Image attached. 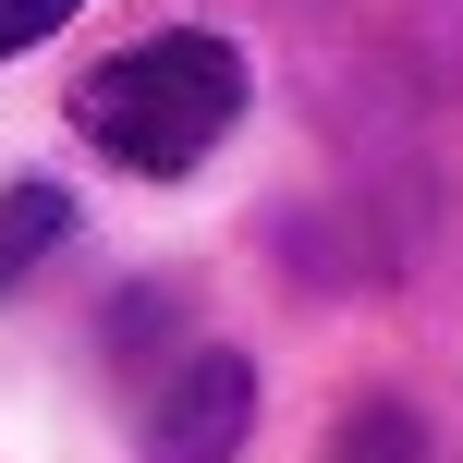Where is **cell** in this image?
Instances as JSON below:
<instances>
[{
    "label": "cell",
    "instance_id": "3957f363",
    "mask_svg": "<svg viewBox=\"0 0 463 463\" xmlns=\"http://www.w3.org/2000/svg\"><path fill=\"white\" fill-rule=\"evenodd\" d=\"M61 232H73V195L61 184H13V195H0V293L37 280V256L61 244Z\"/></svg>",
    "mask_w": 463,
    "mask_h": 463
},
{
    "label": "cell",
    "instance_id": "5b68a950",
    "mask_svg": "<svg viewBox=\"0 0 463 463\" xmlns=\"http://www.w3.org/2000/svg\"><path fill=\"white\" fill-rule=\"evenodd\" d=\"M73 13H86V0H0V61H13V49H37V37H61Z\"/></svg>",
    "mask_w": 463,
    "mask_h": 463
},
{
    "label": "cell",
    "instance_id": "6da1fadb",
    "mask_svg": "<svg viewBox=\"0 0 463 463\" xmlns=\"http://www.w3.org/2000/svg\"><path fill=\"white\" fill-rule=\"evenodd\" d=\"M232 122H244V49L208 37V24L135 37V49H110V61L73 86V135L110 146L122 171H146V184L195 171V159L232 135Z\"/></svg>",
    "mask_w": 463,
    "mask_h": 463
},
{
    "label": "cell",
    "instance_id": "277c9868",
    "mask_svg": "<svg viewBox=\"0 0 463 463\" xmlns=\"http://www.w3.org/2000/svg\"><path fill=\"white\" fill-rule=\"evenodd\" d=\"M329 463H427V415L415 402H354L329 427Z\"/></svg>",
    "mask_w": 463,
    "mask_h": 463
},
{
    "label": "cell",
    "instance_id": "7a4b0ae2",
    "mask_svg": "<svg viewBox=\"0 0 463 463\" xmlns=\"http://www.w3.org/2000/svg\"><path fill=\"white\" fill-rule=\"evenodd\" d=\"M244 439H256V366L244 354H184L171 391L146 402L135 463H244Z\"/></svg>",
    "mask_w": 463,
    "mask_h": 463
}]
</instances>
